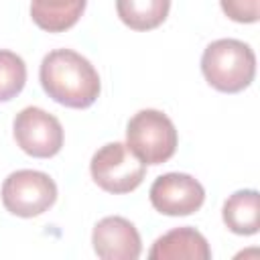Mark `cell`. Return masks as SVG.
Wrapping results in <instances>:
<instances>
[{"instance_id":"obj_3","label":"cell","mask_w":260,"mask_h":260,"mask_svg":"<svg viewBox=\"0 0 260 260\" xmlns=\"http://www.w3.org/2000/svg\"><path fill=\"white\" fill-rule=\"evenodd\" d=\"M177 140L173 120L158 110H140L128 120L126 146L144 165L169 160L177 150Z\"/></svg>"},{"instance_id":"obj_5","label":"cell","mask_w":260,"mask_h":260,"mask_svg":"<svg viewBox=\"0 0 260 260\" xmlns=\"http://www.w3.org/2000/svg\"><path fill=\"white\" fill-rule=\"evenodd\" d=\"M57 201V185L43 171H14L2 183V203L18 217L45 213Z\"/></svg>"},{"instance_id":"obj_4","label":"cell","mask_w":260,"mask_h":260,"mask_svg":"<svg viewBox=\"0 0 260 260\" xmlns=\"http://www.w3.org/2000/svg\"><path fill=\"white\" fill-rule=\"evenodd\" d=\"M89 173L98 187L108 193L122 195L134 191L142 183L146 165L126 144L108 142L91 156Z\"/></svg>"},{"instance_id":"obj_9","label":"cell","mask_w":260,"mask_h":260,"mask_svg":"<svg viewBox=\"0 0 260 260\" xmlns=\"http://www.w3.org/2000/svg\"><path fill=\"white\" fill-rule=\"evenodd\" d=\"M148 258L150 260H181V258L209 260L211 248L201 232L185 225V228H175L165 236H160L152 244Z\"/></svg>"},{"instance_id":"obj_2","label":"cell","mask_w":260,"mask_h":260,"mask_svg":"<svg viewBox=\"0 0 260 260\" xmlns=\"http://www.w3.org/2000/svg\"><path fill=\"white\" fill-rule=\"evenodd\" d=\"M201 71L211 87L225 93H238L254 81L256 55L244 41L217 39L205 47Z\"/></svg>"},{"instance_id":"obj_13","label":"cell","mask_w":260,"mask_h":260,"mask_svg":"<svg viewBox=\"0 0 260 260\" xmlns=\"http://www.w3.org/2000/svg\"><path fill=\"white\" fill-rule=\"evenodd\" d=\"M26 83V65L20 55L0 49V102H8L22 91Z\"/></svg>"},{"instance_id":"obj_6","label":"cell","mask_w":260,"mask_h":260,"mask_svg":"<svg viewBox=\"0 0 260 260\" xmlns=\"http://www.w3.org/2000/svg\"><path fill=\"white\" fill-rule=\"evenodd\" d=\"M12 130L16 144L35 158L55 156L63 146L61 122L53 114L37 106H28L20 110L14 118Z\"/></svg>"},{"instance_id":"obj_10","label":"cell","mask_w":260,"mask_h":260,"mask_svg":"<svg viewBox=\"0 0 260 260\" xmlns=\"http://www.w3.org/2000/svg\"><path fill=\"white\" fill-rule=\"evenodd\" d=\"M223 223L240 236H252L260 228V195L256 189H242L232 193L221 211Z\"/></svg>"},{"instance_id":"obj_1","label":"cell","mask_w":260,"mask_h":260,"mask_svg":"<svg viewBox=\"0 0 260 260\" xmlns=\"http://www.w3.org/2000/svg\"><path fill=\"white\" fill-rule=\"evenodd\" d=\"M39 79L49 98L67 108H89L100 95L95 67L71 49H55L43 57Z\"/></svg>"},{"instance_id":"obj_8","label":"cell","mask_w":260,"mask_h":260,"mask_svg":"<svg viewBox=\"0 0 260 260\" xmlns=\"http://www.w3.org/2000/svg\"><path fill=\"white\" fill-rule=\"evenodd\" d=\"M91 244L102 260H136L142 250L136 225L120 215L100 219L91 232Z\"/></svg>"},{"instance_id":"obj_11","label":"cell","mask_w":260,"mask_h":260,"mask_svg":"<svg viewBox=\"0 0 260 260\" xmlns=\"http://www.w3.org/2000/svg\"><path fill=\"white\" fill-rule=\"evenodd\" d=\"M85 2L87 0H30V16L43 30L63 32L79 20Z\"/></svg>"},{"instance_id":"obj_14","label":"cell","mask_w":260,"mask_h":260,"mask_svg":"<svg viewBox=\"0 0 260 260\" xmlns=\"http://www.w3.org/2000/svg\"><path fill=\"white\" fill-rule=\"evenodd\" d=\"M221 10L236 22L258 20V0H219Z\"/></svg>"},{"instance_id":"obj_7","label":"cell","mask_w":260,"mask_h":260,"mask_svg":"<svg viewBox=\"0 0 260 260\" xmlns=\"http://www.w3.org/2000/svg\"><path fill=\"white\" fill-rule=\"evenodd\" d=\"M150 203L165 215H191L205 201L203 185L187 173H167L150 185Z\"/></svg>"},{"instance_id":"obj_12","label":"cell","mask_w":260,"mask_h":260,"mask_svg":"<svg viewBox=\"0 0 260 260\" xmlns=\"http://www.w3.org/2000/svg\"><path fill=\"white\" fill-rule=\"evenodd\" d=\"M171 8V0H116L120 20L134 30H150L162 24Z\"/></svg>"}]
</instances>
